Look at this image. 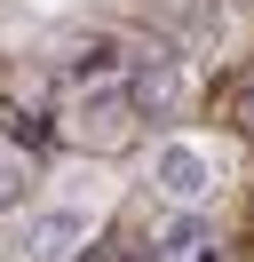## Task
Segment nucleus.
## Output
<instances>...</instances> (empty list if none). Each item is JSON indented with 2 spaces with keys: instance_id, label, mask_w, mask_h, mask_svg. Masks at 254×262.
<instances>
[{
  "instance_id": "obj_6",
  "label": "nucleus",
  "mask_w": 254,
  "mask_h": 262,
  "mask_svg": "<svg viewBox=\"0 0 254 262\" xmlns=\"http://www.w3.org/2000/svg\"><path fill=\"white\" fill-rule=\"evenodd\" d=\"M103 72H119V48L111 40H88L79 56H64V88H95Z\"/></svg>"
},
{
  "instance_id": "obj_5",
  "label": "nucleus",
  "mask_w": 254,
  "mask_h": 262,
  "mask_svg": "<svg viewBox=\"0 0 254 262\" xmlns=\"http://www.w3.org/2000/svg\"><path fill=\"white\" fill-rule=\"evenodd\" d=\"M159 262H222V246H215V230H206L199 214H175V223L159 230Z\"/></svg>"
},
{
  "instance_id": "obj_2",
  "label": "nucleus",
  "mask_w": 254,
  "mask_h": 262,
  "mask_svg": "<svg viewBox=\"0 0 254 262\" xmlns=\"http://www.w3.org/2000/svg\"><path fill=\"white\" fill-rule=\"evenodd\" d=\"M206 183H215V159H206L199 143H159L151 151V191L175 199V207H199Z\"/></svg>"
},
{
  "instance_id": "obj_1",
  "label": "nucleus",
  "mask_w": 254,
  "mask_h": 262,
  "mask_svg": "<svg viewBox=\"0 0 254 262\" xmlns=\"http://www.w3.org/2000/svg\"><path fill=\"white\" fill-rule=\"evenodd\" d=\"M119 103H127V119H175L183 112V64L175 56H127L119 64Z\"/></svg>"
},
{
  "instance_id": "obj_4",
  "label": "nucleus",
  "mask_w": 254,
  "mask_h": 262,
  "mask_svg": "<svg viewBox=\"0 0 254 262\" xmlns=\"http://www.w3.org/2000/svg\"><path fill=\"white\" fill-rule=\"evenodd\" d=\"M119 127H135L127 103H119V80L111 88H79V135H88V143H111Z\"/></svg>"
},
{
  "instance_id": "obj_7",
  "label": "nucleus",
  "mask_w": 254,
  "mask_h": 262,
  "mask_svg": "<svg viewBox=\"0 0 254 262\" xmlns=\"http://www.w3.org/2000/svg\"><path fill=\"white\" fill-rule=\"evenodd\" d=\"M24 183H32V167L16 159V151H0V214H8L16 199H24Z\"/></svg>"
},
{
  "instance_id": "obj_3",
  "label": "nucleus",
  "mask_w": 254,
  "mask_h": 262,
  "mask_svg": "<svg viewBox=\"0 0 254 262\" xmlns=\"http://www.w3.org/2000/svg\"><path fill=\"white\" fill-rule=\"evenodd\" d=\"M88 230H95V214H88V207H48V214H32V223H24L16 254H24V262H72Z\"/></svg>"
}]
</instances>
